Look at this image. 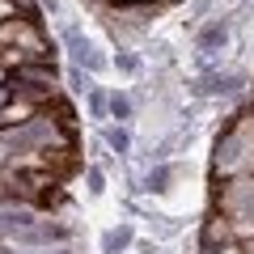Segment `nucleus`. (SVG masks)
I'll return each instance as SVG.
<instances>
[{
  "mask_svg": "<svg viewBox=\"0 0 254 254\" xmlns=\"http://www.w3.org/2000/svg\"><path fill=\"white\" fill-rule=\"evenodd\" d=\"M212 174L220 182L254 174V110H237L216 136V153H212Z\"/></svg>",
  "mask_w": 254,
  "mask_h": 254,
  "instance_id": "nucleus-1",
  "label": "nucleus"
},
{
  "mask_svg": "<svg viewBox=\"0 0 254 254\" xmlns=\"http://www.w3.org/2000/svg\"><path fill=\"white\" fill-rule=\"evenodd\" d=\"M216 208L229 216L233 233L242 237H254V174H242V178H225L216 190Z\"/></svg>",
  "mask_w": 254,
  "mask_h": 254,
  "instance_id": "nucleus-2",
  "label": "nucleus"
},
{
  "mask_svg": "<svg viewBox=\"0 0 254 254\" xmlns=\"http://www.w3.org/2000/svg\"><path fill=\"white\" fill-rule=\"evenodd\" d=\"M55 21H60V47L72 55L76 68H85L89 76H102V72H106L110 60L98 51V43H93V38L81 30V21H76V17H55Z\"/></svg>",
  "mask_w": 254,
  "mask_h": 254,
  "instance_id": "nucleus-3",
  "label": "nucleus"
},
{
  "mask_svg": "<svg viewBox=\"0 0 254 254\" xmlns=\"http://www.w3.org/2000/svg\"><path fill=\"white\" fill-rule=\"evenodd\" d=\"M229 38H233V17H229V13H212V17H203L199 30H195V51H199V60L220 55L229 47Z\"/></svg>",
  "mask_w": 254,
  "mask_h": 254,
  "instance_id": "nucleus-4",
  "label": "nucleus"
},
{
  "mask_svg": "<svg viewBox=\"0 0 254 254\" xmlns=\"http://www.w3.org/2000/svg\"><path fill=\"white\" fill-rule=\"evenodd\" d=\"M233 237H237V233H233V225H229V216L216 208V212L199 225V250H208V246H225V242H233Z\"/></svg>",
  "mask_w": 254,
  "mask_h": 254,
  "instance_id": "nucleus-5",
  "label": "nucleus"
},
{
  "mask_svg": "<svg viewBox=\"0 0 254 254\" xmlns=\"http://www.w3.org/2000/svg\"><path fill=\"white\" fill-rule=\"evenodd\" d=\"M131 242H136V229H131V220H119V225H110L106 233H102V254H123Z\"/></svg>",
  "mask_w": 254,
  "mask_h": 254,
  "instance_id": "nucleus-6",
  "label": "nucleus"
},
{
  "mask_svg": "<svg viewBox=\"0 0 254 254\" xmlns=\"http://www.w3.org/2000/svg\"><path fill=\"white\" fill-rule=\"evenodd\" d=\"M102 144L115 157H131V127L127 123H106L102 127Z\"/></svg>",
  "mask_w": 254,
  "mask_h": 254,
  "instance_id": "nucleus-7",
  "label": "nucleus"
},
{
  "mask_svg": "<svg viewBox=\"0 0 254 254\" xmlns=\"http://www.w3.org/2000/svg\"><path fill=\"white\" fill-rule=\"evenodd\" d=\"M106 106H110V119H115V123H131V119H136V98L127 89H110Z\"/></svg>",
  "mask_w": 254,
  "mask_h": 254,
  "instance_id": "nucleus-8",
  "label": "nucleus"
},
{
  "mask_svg": "<svg viewBox=\"0 0 254 254\" xmlns=\"http://www.w3.org/2000/svg\"><path fill=\"white\" fill-rule=\"evenodd\" d=\"M170 182H174V165H170V161H157L153 170L140 178V190H148V195H161V190H170Z\"/></svg>",
  "mask_w": 254,
  "mask_h": 254,
  "instance_id": "nucleus-9",
  "label": "nucleus"
},
{
  "mask_svg": "<svg viewBox=\"0 0 254 254\" xmlns=\"http://www.w3.org/2000/svg\"><path fill=\"white\" fill-rule=\"evenodd\" d=\"M85 110H89V119H110L106 89H102V85H89V89H85Z\"/></svg>",
  "mask_w": 254,
  "mask_h": 254,
  "instance_id": "nucleus-10",
  "label": "nucleus"
},
{
  "mask_svg": "<svg viewBox=\"0 0 254 254\" xmlns=\"http://www.w3.org/2000/svg\"><path fill=\"white\" fill-rule=\"evenodd\" d=\"M110 68H119L123 76H136V72H140V55L131 51V47H119L115 60H110Z\"/></svg>",
  "mask_w": 254,
  "mask_h": 254,
  "instance_id": "nucleus-11",
  "label": "nucleus"
},
{
  "mask_svg": "<svg viewBox=\"0 0 254 254\" xmlns=\"http://www.w3.org/2000/svg\"><path fill=\"white\" fill-rule=\"evenodd\" d=\"M85 190H89L93 199L106 195V174H102V165H89V170H85Z\"/></svg>",
  "mask_w": 254,
  "mask_h": 254,
  "instance_id": "nucleus-12",
  "label": "nucleus"
},
{
  "mask_svg": "<svg viewBox=\"0 0 254 254\" xmlns=\"http://www.w3.org/2000/svg\"><path fill=\"white\" fill-rule=\"evenodd\" d=\"M203 254H246V246H242V237H233V242H225V246H208Z\"/></svg>",
  "mask_w": 254,
  "mask_h": 254,
  "instance_id": "nucleus-13",
  "label": "nucleus"
},
{
  "mask_svg": "<svg viewBox=\"0 0 254 254\" xmlns=\"http://www.w3.org/2000/svg\"><path fill=\"white\" fill-rule=\"evenodd\" d=\"M13 98H17V89H13V81H4V85H0V110L9 106Z\"/></svg>",
  "mask_w": 254,
  "mask_h": 254,
  "instance_id": "nucleus-14",
  "label": "nucleus"
},
{
  "mask_svg": "<svg viewBox=\"0 0 254 254\" xmlns=\"http://www.w3.org/2000/svg\"><path fill=\"white\" fill-rule=\"evenodd\" d=\"M115 4H123V9H140V4H148V0H115Z\"/></svg>",
  "mask_w": 254,
  "mask_h": 254,
  "instance_id": "nucleus-15",
  "label": "nucleus"
},
{
  "mask_svg": "<svg viewBox=\"0 0 254 254\" xmlns=\"http://www.w3.org/2000/svg\"><path fill=\"white\" fill-rule=\"evenodd\" d=\"M9 157H13V153H9V144H4V140H0V165L9 161Z\"/></svg>",
  "mask_w": 254,
  "mask_h": 254,
  "instance_id": "nucleus-16",
  "label": "nucleus"
},
{
  "mask_svg": "<svg viewBox=\"0 0 254 254\" xmlns=\"http://www.w3.org/2000/svg\"><path fill=\"white\" fill-rule=\"evenodd\" d=\"M242 246H246V254H254V237H246V242H242Z\"/></svg>",
  "mask_w": 254,
  "mask_h": 254,
  "instance_id": "nucleus-17",
  "label": "nucleus"
},
{
  "mask_svg": "<svg viewBox=\"0 0 254 254\" xmlns=\"http://www.w3.org/2000/svg\"><path fill=\"white\" fill-rule=\"evenodd\" d=\"M4 81H9V68H4V64H0V85H4Z\"/></svg>",
  "mask_w": 254,
  "mask_h": 254,
  "instance_id": "nucleus-18",
  "label": "nucleus"
},
{
  "mask_svg": "<svg viewBox=\"0 0 254 254\" xmlns=\"http://www.w3.org/2000/svg\"><path fill=\"white\" fill-rule=\"evenodd\" d=\"M144 254H157V250H153V246H144Z\"/></svg>",
  "mask_w": 254,
  "mask_h": 254,
  "instance_id": "nucleus-19",
  "label": "nucleus"
},
{
  "mask_svg": "<svg viewBox=\"0 0 254 254\" xmlns=\"http://www.w3.org/2000/svg\"><path fill=\"white\" fill-rule=\"evenodd\" d=\"M250 110H254V106H250Z\"/></svg>",
  "mask_w": 254,
  "mask_h": 254,
  "instance_id": "nucleus-20",
  "label": "nucleus"
}]
</instances>
